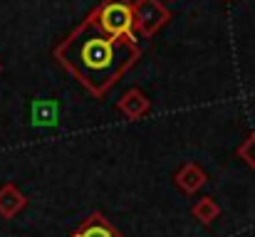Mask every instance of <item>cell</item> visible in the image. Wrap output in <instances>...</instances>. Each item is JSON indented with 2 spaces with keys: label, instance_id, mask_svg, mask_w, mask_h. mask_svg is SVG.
<instances>
[{
  "label": "cell",
  "instance_id": "obj_1",
  "mask_svg": "<svg viewBox=\"0 0 255 237\" xmlns=\"http://www.w3.org/2000/svg\"><path fill=\"white\" fill-rule=\"evenodd\" d=\"M52 57L57 65L75 77L89 94L102 99L141 57L136 42L117 40L102 32L89 12L85 20L55 47Z\"/></svg>",
  "mask_w": 255,
  "mask_h": 237
},
{
  "label": "cell",
  "instance_id": "obj_2",
  "mask_svg": "<svg viewBox=\"0 0 255 237\" xmlns=\"http://www.w3.org/2000/svg\"><path fill=\"white\" fill-rule=\"evenodd\" d=\"M94 20L102 27V32H107L109 37L117 40H134V2L131 0H102L94 10Z\"/></svg>",
  "mask_w": 255,
  "mask_h": 237
},
{
  "label": "cell",
  "instance_id": "obj_3",
  "mask_svg": "<svg viewBox=\"0 0 255 237\" xmlns=\"http://www.w3.org/2000/svg\"><path fill=\"white\" fill-rule=\"evenodd\" d=\"M171 12L161 0H134V27L144 37H154L164 25H169Z\"/></svg>",
  "mask_w": 255,
  "mask_h": 237
},
{
  "label": "cell",
  "instance_id": "obj_4",
  "mask_svg": "<svg viewBox=\"0 0 255 237\" xmlns=\"http://www.w3.org/2000/svg\"><path fill=\"white\" fill-rule=\"evenodd\" d=\"M70 237H124L102 213H92L72 230Z\"/></svg>",
  "mask_w": 255,
  "mask_h": 237
},
{
  "label": "cell",
  "instance_id": "obj_5",
  "mask_svg": "<svg viewBox=\"0 0 255 237\" xmlns=\"http://www.w3.org/2000/svg\"><path fill=\"white\" fill-rule=\"evenodd\" d=\"M117 109L127 116V119H131V121H139L144 114H149V109H151V99L141 91V89H129V91H124L122 96H119V101H117Z\"/></svg>",
  "mask_w": 255,
  "mask_h": 237
},
{
  "label": "cell",
  "instance_id": "obj_6",
  "mask_svg": "<svg viewBox=\"0 0 255 237\" xmlns=\"http://www.w3.org/2000/svg\"><path fill=\"white\" fill-rule=\"evenodd\" d=\"M173 183H176L186 195H193V193H198V190L208 183V175H206V170H203L198 163L188 160V163H183V165L176 170Z\"/></svg>",
  "mask_w": 255,
  "mask_h": 237
},
{
  "label": "cell",
  "instance_id": "obj_7",
  "mask_svg": "<svg viewBox=\"0 0 255 237\" xmlns=\"http://www.w3.org/2000/svg\"><path fill=\"white\" fill-rule=\"evenodd\" d=\"M25 205H27V198L17 185L5 183L0 188V218H5V220L15 218L20 210H25Z\"/></svg>",
  "mask_w": 255,
  "mask_h": 237
},
{
  "label": "cell",
  "instance_id": "obj_8",
  "mask_svg": "<svg viewBox=\"0 0 255 237\" xmlns=\"http://www.w3.org/2000/svg\"><path fill=\"white\" fill-rule=\"evenodd\" d=\"M191 215L201 223V225H206V228H211L218 218H221V208H218V203L213 200V198H198L196 203H193V208H191Z\"/></svg>",
  "mask_w": 255,
  "mask_h": 237
},
{
  "label": "cell",
  "instance_id": "obj_9",
  "mask_svg": "<svg viewBox=\"0 0 255 237\" xmlns=\"http://www.w3.org/2000/svg\"><path fill=\"white\" fill-rule=\"evenodd\" d=\"M32 124L37 126H52L57 124V104L55 101H37L32 106Z\"/></svg>",
  "mask_w": 255,
  "mask_h": 237
},
{
  "label": "cell",
  "instance_id": "obj_10",
  "mask_svg": "<svg viewBox=\"0 0 255 237\" xmlns=\"http://www.w3.org/2000/svg\"><path fill=\"white\" fill-rule=\"evenodd\" d=\"M238 158H243V163L255 170V131L253 134H248L246 141L238 146Z\"/></svg>",
  "mask_w": 255,
  "mask_h": 237
},
{
  "label": "cell",
  "instance_id": "obj_11",
  "mask_svg": "<svg viewBox=\"0 0 255 237\" xmlns=\"http://www.w3.org/2000/svg\"><path fill=\"white\" fill-rule=\"evenodd\" d=\"M0 72H2V67H0Z\"/></svg>",
  "mask_w": 255,
  "mask_h": 237
}]
</instances>
